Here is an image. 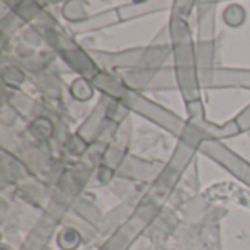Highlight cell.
I'll return each instance as SVG.
<instances>
[{
  "label": "cell",
  "mask_w": 250,
  "mask_h": 250,
  "mask_svg": "<svg viewBox=\"0 0 250 250\" xmlns=\"http://www.w3.org/2000/svg\"><path fill=\"white\" fill-rule=\"evenodd\" d=\"M212 201L221 202H234L237 205L250 208V190L240 188L237 185H220L208 190Z\"/></svg>",
  "instance_id": "1"
}]
</instances>
